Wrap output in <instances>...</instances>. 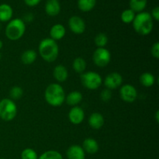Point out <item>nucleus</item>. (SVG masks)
I'll return each instance as SVG.
<instances>
[{"label": "nucleus", "mask_w": 159, "mask_h": 159, "mask_svg": "<svg viewBox=\"0 0 159 159\" xmlns=\"http://www.w3.org/2000/svg\"><path fill=\"white\" fill-rule=\"evenodd\" d=\"M65 93L59 83H51L44 92L45 101L53 107H59L65 102Z\"/></svg>", "instance_id": "f257e3e1"}, {"label": "nucleus", "mask_w": 159, "mask_h": 159, "mask_svg": "<svg viewBox=\"0 0 159 159\" xmlns=\"http://www.w3.org/2000/svg\"><path fill=\"white\" fill-rule=\"evenodd\" d=\"M39 54L48 63L54 62L59 54V47L55 40L51 38L43 39L38 46Z\"/></svg>", "instance_id": "f03ea898"}, {"label": "nucleus", "mask_w": 159, "mask_h": 159, "mask_svg": "<svg viewBox=\"0 0 159 159\" xmlns=\"http://www.w3.org/2000/svg\"><path fill=\"white\" fill-rule=\"evenodd\" d=\"M132 24L135 32L141 36L150 34L154 27L153 19L148 12H141L137 14Z\"/></svg>", "instance_id": "7ed1b4c3"}, {"label": "nucleus", "mask_w": 159, "mask_h": 159, "mask_svg": "<svg viewBox=\"0 0 159 159\" xmlns=\"http://www.w3.org/2000/svg\"><path fill=\"white\" fill-rule=\"evenodd\" d=\"M26 31V24L22 19H12L6 25L5 34L9 40L15 41L23 37Z\"/></svg>", "instance_id": "20e7f679"}, {"label": "nucleus", "mask_w": 159, "mask_h": 159, "mask_svg": "<svg viewBox=\"0 0 159 159\" xmlns=\"http://www.w3.org/2000/svg\"><path fill=\"white\" fill-rule=\"evenodd\" d=\"M17 107L11 99L0 101V118L4 121H11L16 116Z\"/></svg>", "instance_id": "39448f33"}, {"label": "nucleus", "mask_w": 159, "mask_h": 159, "mask_svg": "<svg viewBox=\"0 0 159 159\" xmlns=\"http://www.w3.org/2000/svg\"><path fill=\"white\" fill-rule=\"evenodd\" d=\"M81 82L87 89L96 90L102 85V79L100 75L96 71H87L81 74Z\"/></svg>", "instance_id": "423d86ee"}, {"label": "nucleus", "mask_w": 159, "mask_h": 159, "mask_svg": "<svg viewBox=\"0 0 159 159\" xmlns=\"http://www.w3.org/2000/svg\"><path fill=\"white\" fill-rule=\"evenodd\" d=\"M93 61L99 68H104L110 64L111 61V54L105 48H97L93 55Z\"/></svg>", "instance_id": "0eeeda50"}, {"label": "nucleus", "mask_w": 159, "mask_h": 159, "mask_svg": "<svg viewBox=\"0 0 159 159\" xmlns=\"http://www.w3.org/2000/svg\"><path fill=\"white\" fill-rule=\"evenodd\" d=\"M120 96L123 101L126 102H134L138 97V91L134 85L126 84L122 85L120 89Z\"/></svg>", "instance_id": "6e6552de"}, {"label": "nucleus", "mask_w": 159, "mask_h": 159, "mask_svg": "<svg viewBox=\"0 0 159 159\" xmlns=\"http://www.w3.org/2000/svg\"><path fill=\"white\" fill-rule=\"evenodd\" d=\"M70 30L75 34H82L85 30V23L83 19L79 16H72L68 20Z\"/></svg>", "instance_id": "1a4fd4ad"}, {"label": "nucleus", "mask_w": 159, "mask_h": 159, "mask_svg": "<svg viewBox=\"0 0 159 159\" xmlns=\"http://www.w3.org/2000/svg\"><path fill=\"white\" fill-rule=\"evenodd\" d=\"M123 83V77L120 73L111 72L104 79L106 88L110 90L116 89L120 87Z\"/></svg>", "instance_id": "9d476101"}, {"label": "nucleus", "mask_w": 159, "mask_h": 159, "mask_svg": "<svg viewBox=\"0 0 159 159\" xmlns=\"http://www.w3.org/2000/svg\"><path fill=\"white\" fill-rule=\"evenodd\" d=\"M68 119L70 122L74 125H79L82 124L85 119V112L83 109L79 106L71 107L68 113Z\"/></svg>", "instance_id": "9b49d317"}, {"label": "nucleus", "mask_w": 159, "mask_h": 159, "mask_svg": "<svg viewBox=\"0 0 159 159\" xmlns=\"http://www.w3.org/2000/svg\"><path fill=\"white\" fill-rule=\"evenodd\" d=\"M66 156L68 159H85V152L82 146L73 144L67 149Z\"/></svg>", "instance_id": "f8f14e48"}, {"label": "nucleus", "mask_w": 159, "mask_h": 159, "mask_svg": "<svg viewBox=\"0 0 159 159\" xmlns=\"http://www.w3.org/2000/svg\"><path fill=\"white\" fill-rule=\"evenodd\" d=\"M44 10L49 16H56L61 12V4L59 0H47Z\"/></svg>", "instance_id": "ddd939ff"}, {"label": "nucleus", "mask_w": 159, "mask_h": 159, "mask_svg": "<svg viewBox=\"0 0 159 159\" xmlns=\"http://www.w3.org/2000/svg\"><path fill=\"white\" fill-rule=\"evenodd\" d=\"M82 148L85 153L89 154V155H94L98 152L99 146L96 140H95L94 138H88L84 140Z\"/></svg>", "instance_id": "4468645a"}, {"label": "nucleus", "mask_w": 159, "mask_h": 159, "mask_svg": "<svg viewBox=\"0 0 159 159\" xmlns=\"http://www.w3.org/2000/svg\"><path fill=\"white\" fill-rule=\"evenodd\" d=\"M66 34V30L62 24L57 23L51 26L50 30V38L54 40H60L64 38Z\"/></svg>", "instance_id": "2eb2a0df"}, {"label": "nucleus", "mask_w": 159, "mask_h": 159, "mask_svg": "<svg viewBox=\"0 0 159 159\" xmlns=\"http://www.w3.org/2000/svg\"><path fill=\"white\" fill-rule=\"evenodd\" d=\"M53 76L57 82H65L68 77V69L63 65H56L53 71Z\"/></svg>", "instance_id": "dca6fc26"}, {"label": "nucleus", "mask_w": 159, "mask_h": 159, "mask_svg": "<svg viewBox=\"0 0 159 159\" xmlns=\"http://www.w3.org/2000/svg\"><path fill=\"white\" fill-rule=\"evenodd\" d=\"M89 125L94 130H99L104 125L103 116L99 113H93L89 117Z\"/></svg>", "instance_id": "f3484780"}, {"label": "nucleus", "mask_w": 159, "mask_h": 159, "mask_svg": "<svg viewBox=\"0 0 159 159\" xmlns=\"http://www.w3.org/2000/svg\"><path fill=\"white\" fill-rule=\"evenodd\" d=\"M13 10L10 5L3 3L0 5V22H9L12 20Z\"/></svg>", "instance_id": "a211bd4d"}, {"label": "nucleus", "mask_w": 159, "mask_h": 159, "mask_svg": "<svg viewBox=\"0 0 159 159\" xmlns=\"http://www.w3.org/2000/svg\"><path fill=\"white\" fill-rule=\"evenodd\" d=\"M82 100V94L79 91H72L65 96V101L70 107H76Z\"/></svg>", "instance_id": "6ab92c4d"}, {"label": "nucleus", "mask_w": 159, "mask_h": 159, "mask_svg": "<svg viewBox=\"0 0 159 159\" xmlns=\"http://www.w3.org/2000/svg\"><path fill=\"white\" fill-rule=\"evenodd\" d=\"M37 54L34 50H26L21 54V61L25 65H31L36 61Z\"/></svg>", "instance_id": "aec40b11"}, {"label": "nucleus", "mask_w": 159, "mask_h": 159, "mask_svg": "<svg viewBox=\"0 0 159 159\" xmlns=\"http://www.w3.org/2000/svg\"><path fill=\"white\" fill-rule=\"evenodd\" d=\"M140 82L143 86L149 88L155 85V77L151 72H144L140 76Z\"/></svg>", "instance_id": "412c9836"}, {"label": "nucleus", "mask_w": 159, "mask_h": 159, "mask_svg": "<svg viewBox=\"0 0 159 159\" xmlns=\"http://www.w3.org/2000/svg\"><path fill=\"white\" fill-rule=\"evenodd\" d=\"M148 0H130V9L134 12H144L147 6Z\"/></svg>", "instance_id": "4be33fe9"}, {"label": "nucleus", "mask_w": 159, "mask_h": 159, "mask_svg": "<svg viewBox=\"0 0 159 159\" xmlns=\"http://www.w3.org/2000/svg\"><path fill=\"white\" fill-rule=\"evenodd\" d=\"M96 4V0H78V7L81 11L85 12L93 10Z\"/></svg>", "instance_id": "5701e85b"}, {"label": "nucleus", "mask_w": 159, "mask_h": 159, "mask_svg": "<svg viewBox=\"0 0 159 159\" xmlns=\"http://www.w3.org/2000/svg\"><path fill=\"white\" fill-rule=\"evenodd\" d=\"M86 61L82 57H76L72 63V68L76 73L82 74L86 69Z\"/></svg>", "instance_id": "b1692460"}, {"label": "nucleus", "mask_w": 159, "mask_h": 159, "mask_svg": "<svg viewBox=\"0 0 159 159\" xmlns=\"http://www.w3.org/2000/svg\"><path fill=\"white\" fill-rule=\"evenodd\" d=\"M135 16L136 14L133 10H131L130 9H127L123 11L120 16V19L123 23H124L125 24H130V23H133Z\"/></svg>", "instance_id": "393cba45"}, {"label": "nucleus", "mask_w": 159, "mask_h": 159, "mask_svg": "<svg viewBox=\"0 0 159 159\" xmlns=\"http://www.w3.org/2000/svg\"><path fill=\"white\" fill-rule=\"evenodd\" d=\"M95 44L98 47V48H105L108 43V37L104 33H99L95 37Z\"/></svg>", "instance_id": "a878e982"}, {"label": "nucleus", "mask_w": 159, "mask_h": 159, "mask_svg": "<svg viewBox=\"0 0 159 159\" xmlns=\"http://www.w3.org/2000/svg\"><path fill=\"white\" fill-rule=\"evenodd\" d=\"M38 159H64L63 156L60 152L57 151L49 150L43 152L40 156L38 157Z\"/></svg>", "instance_id": "bb28decb"}, {"label": "nucleus", "mask_w": 159, "mask_h": 159, "mask_svg": "<svg viewBox=\"0 0 159 159\" xmlns=\"http://www.w3.org/2000/svg\"><path fill=\"white\" fill-rule=\"evenodd\" d=\"M9 96L12 100H19L23 96V90L20 86H13L9 91Z\"/></svg>", "instance_id": "cd10ccee"}, {"label": "nucleus", "mask_w": 159, "mask_h": 159, "mask_svg": "<svg viewBox=\"0 0 159 159\" xmlns=\"http://www.w3.org/2000/svg\"><path fill=\"white\" fill-rule=\"evenodd\" d=\"M38 157L36 151L30 148H25L21 152V155H20L21 159H38Z\"/></svg>", "instance_id": "c85d7f7f"}, {"label": "nucleus", "mask_w": 159, "mask_h": 159, "mask_svg": "<svg viewBox=\"0 0 159 159\" xmlns=\"http://www.w3.org/2000/svg\"><path fill=\"white\" fill-rule=\"evenodd\" d=\"M112 98V93L111 90L108 89H105L102 90L100 93V99L103 102H108Z\"/></svg>", "instance_id": "c756f323"}, {"label": "nucleus", "mask_w": 159, "mask_h": 159, "mask_svg": "<svg viewBox=\"0 0 159 159\" xmlns=\"http://www.w3.org/2000/svg\"><path fill=\"white\" fill-rule=\"evenodd\" d=\"M151 54H152V57L155 58H159V43L158 42H155L153 45H152V48H151Z\"/></svg>", "instance_id": "7c9ffc66"}, {"label": "nucleus", "mask_w": 159, "mask_h": 159, "mask_svg": "<svg viewBox=\"0 0 159 159\" xmlns=\"http://www.w3.org/2000/svg\"><path fill=\"white\" fill-rule=\"evenodd\" d=\"M152 16V19L155 20V21H158L159 20V7L156 6V7L154 8L152 10V13H150Z\"/></svg>", "instance_id": "2f4dec72"}, {"label": "nucleus", "mask_w": 159, "mask_h": 159, "mask_svg": "<svg viewBox=\"0 0 159 159\" xmlns=\"http://www.w3.org/2000/svg\"><path fill=\"white\" fill-rule=\"evenodd\" d=\"M41 2V0H24L25 4L30 7H34L37 6Z\"/></svg>", "instance_id": "473e14b6"}, {"label": "nucleus", "mask_w": 159, "mask_h": 159, "mask_svg": "<svg viewBox=\"0 0 159 159\" xmlns=\"http://www.w3.org/2000/svg\"><path fill=\"white\" fill-rule=\"evenodd\" d=\"M34 15H33L32 13H30V12H29V13L25 14L23 21L24 22V23L25 22H26V23H30V22H32L33 20H34Z\"/></svg>", "instance_id": "72a5a7b5"}, {"label": "nucleus", "mask_w": 159, "mask_h": 159, "mask_svg": "<svg viewBox=\"0 0 159 159\" xmlns=\"http://www.w3.org/2000/svg\"><path fill=\"white\" fill-rule=\"evenodd\" d=\"M155 120H156V122H159V111H157L155 113Z\"/></svg>", "instance_id": "f704fd0d"}, {"label": "nucleus", "mask_w": 159, "mask_h": 159, "mask_svg": "<svg viewBox=\"0 0 159 159\" xmlns=\"http://www.w3.org/2000/svg\"><path fill=\"white\" fill-rule=\"evenodd\" d=\"M2 47H3V42L1 40H0V50H1L2 48Z\"/></svg>", "instance_id": "c9c22d12"}, {"label": "nucleus", "mask_w": 159, "mask_h": 159, "mask_svg": "<svg viewBox=\"0 0 159 159\" xmlns=\"http://www.w3.org/2000/svg\"><path fill=\"white\" fill-rule=\"evenodd\" d=\"M1 58H2V54L1 52H0V60H1Z\"/></svg>", "instance_id": "e433bc0d"}, {"label": "nucleus", "mask_w": 159, "mask_h": 159, "mask_svg": "<svg viewBox=\"0 0 159 159\" xmlns=\"http://www.w3.org/2000/svg\"><path fill=\"white\" fill-rule=\"evenodd\" d=\"M1 27H2V26H1V24H0V30H1Z\"/></svg>", "instance_id": "4c0bfd02"}, {"label": "nucleus", "mask_w": 159, "mask_h": 159, "mask_svg": "<svg viewBox=\"0 0 159 159\" xmlns=\"http://www.w3.org/2000/svg\"><path fill=\"white\" fill-rule=\"evenodd\" d=\"M0 159H5V158H1Z\"/></svg>", "instance_id": "58836bf2"}]
</instances>
